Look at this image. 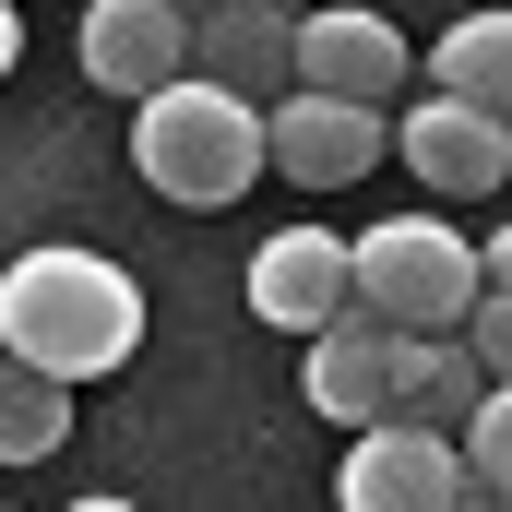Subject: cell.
<instances>
[{
  "instance_id": "obj_1",
  "label": "cell",
  "mask_w": 512,
  "mask_h": 512,
  "mask_svg": "<svg viewBox=\"0 0 512 512\" xmlns=\"http://www.w3.org/2000/svg\"><path fill=\"white\" fill-rule=\"evenodd\" d=\"M131 346H143V286L108 251H24L0 274V358L12 370H48V382H108Z\"/></svg>"
},
{
  "instance_id": "obj_2",
  "label": "cell",
  "mask_w": 512,
  "mask_h": 512,
  "mask_svg": "<svg viewBox=\"0 0 512 512\" xmlns=\"http://www.w3.org/2000/svg\"><path fill=\"white\" fill-rule=\"evenodd\" d=\"M131 167H143L167 203H203V215H215V203H239L262 167H274V108L203 84V72H179L167 96L131 108Z\"/></svg>"
},
{
  "instance_id": "obj_3",
  "label": "cell",
  "mask_w": 512,
  "mask_h": 512,
  "mask_svg": "<svg viewBox=\"0 0 512 512\" xmlns=\"http://www.w3.org/2000/svg\"><path fill=\"white\" fill-rule=\"evenodd\" d=\"M477 298H489V251L453 239L441 215H382L358 239V310H382L393 334H453L477 322Z\"/></svg>"
},
{
  "instance_id": "obj_4",
  "label": "cell",
  "mask_w": 512,
  "mask_h": 512,
  "mask_svg": "<svg viewBox=\"0 0 512 512\" xmlns=\"http://www.w3.org/2000/svg\"><path fill=\"white\" fill-rule=\"evenodd\" d=\"M417 370H429V334H393L382 310H346L334 334H310L298 393H310V417H334V429H393L405 393H417Z\"/></svg>"
},
{
  "instance_id": "obj_5",
  "label": "cell",
  "mask_w": 512,
  "mask_h": 512,
  "mask_svg": "<svg viewBox=\"0 0 512 512\" xmlns=\"http://www.w3.org/2000/svg\"><path fill=\"white\" fill-rule=\"evenodd\" d=\"M334 512H465V441L441 429H358V453L334 465Z\"/></svg>"
},
{
  "instance_id": "obj_6",
  "label": "cell",
  "mask_w": 512,
  "mask_h": 512,
  "mask_svg": "<svg viewBox=\"0 0 512 512\" xmlns=\"http://www.w3.org/2000/svg\"><path fill=\"white\" fill-rule=\"evenodd\" d=\"M251 310L274 334H334V322L358 310V239H334V227H274L251 251Z\"/></svg>"
},
{
  "instance_id": "obj_7",
  "label": "cell",
  "mask_w": 512,
  "mask_h": 512,
  "mask_svg": "<svg viewBox=\"0 0 512 512\" xmlns=\"http://www.w3.org/2000/svg\"><path fill=\"white\" fill-rule=\"evenodd\" d=\"M191 72V12L179 0H84V84L96 96H167Z\"/></svg>"
},
{
  "instance_id": "obj_8",
  "label": "cell",
  "mask_w": 512,
  "mask_h": 512,
  "mask_svg": "<svg viewBox=\"0 0 512 512\" xmlns=\"http://www.w3.org/2000/svg\"><path fill=\"white\" fill-rule=\"evenodd\" d=\"M298 24H310V12L227 0V12H203V24H191V72H203V84H227V96H251V108H286V96H298Z\"/></svg>"
},
{
  "instance_id": "obj_9",
  "label": "cell",
  "mask_w": 512,
  "mask_h": 512,
  "mask_svg": "<svg viewBox=\"0 0 512 512\" xmlns=\"http://www.w3.org/2000/svg\"><path fill=\"white\" fill-rule=\"evenodd\" d=\"M393 155H405L441 203H465V191H501L512 179V120L465 108V96H417V108L393 120Z\"/></svg>"
},
{
  "instance_id": "obj_10",
  "label": "cell",
  "mask_w": 512,
  "mask_h": 512,
  "mask_svg": "<svg viewBox=\"0 0 512 512\" xmlns=\"http://www.w3.org/2000/svg\"><path fill=\"white\" fill-rule=\"evenodd\" d=\"M393 84H405V36H393V12H310L298 24V96H346V108H393Z\"/></svg>"
},
{
  "instance_id": "obj_11",
  "label": "cell",
  "mask_w": 512,
  "mask_h": 512,
  "mask_svg": "<svg viewBox=\"0 0 512 512\" xmlns=\"http://www.w3.org/2000/svg\"><path fill=\"white\" fill-rule=\"evenodd\" d=\"M382 167V108H346V96H286L274 108V179L298 191H346Z\"/></svg>"
},
{
  "instance_id": "obj_12",
  "label": "cell",
  "mask_w": 512,
  "mask_h": 512,
  "mask_svg": "<svg viewBox=\"0 0 512 512\" xmlns=\"http://www.w3.org/2000/svg\"><path fill=\"white\" fill-rule=\"evenodd\" d=\"M429 96H465V108L512 120V12H465V24L429 48Z\"/></svg>"
},
{
  "instance_id": "obj_13",
  "label": "cell",
  "mask_w": 512,
  "mask_h": 512,
  "mask_svg": "<svg viewBox=\"0 0 512 512\" xmlns=\"http://www.w3.org/2000/svg\"><path fill=\"white\" fill-rule=\"evenodd\" d=\"M489 405V358L465 346V334H429V370L405 393V429H441V441H465V417Z\"/></svg>"
},
{
  "instance_id": "obj_14",
  "label": "cell",
  "mask_w": 512,
  "mask_h": 512,
  "mask_svg": "<svg viewBox=\"0 0 512 512\" xmlns=\"http://www.w3.org/2000/svg\"><path fill=\"white\" fill-rule=\"evenodd\" d=\"M60 441H72V382L0 358V465H48Z\"/></svg>"
},
{
  "instance_id": "obj_15",
  "label": "cell",
  "mask_w": 512,
  "mask_h": 512,
  "mask_svg": "<svg viewBox=\"0 0 512 512\" xmlns=\"http://www.w3.org/2000/svg\"><path fill=\"white\" fill-rule=\"evenodd\" d=\"M465 489L512 501V382H489V405L465 417Z\"/></svg>"
},
{
  "instance_id": "obj_16",
  "label": "cell",
  "mask_w": 512,
  "mask_h": 512,
  "mask_svg": "<svg viewBox=\"0 0 512 512\" xmlns=\"http://www.w3.org/2000/svg\"><path fill=\"white\" fill-rule=\"evenodd\" d=\"M465 346L489 358V382H512V298H501V286L477 298V322H465Z\"/></svg>"
},
{
  "instance_id": "obj_17",
  "label": "cell",
  "mask_w": 512,
  "mask_h": 512,
  "mask_svg": "<svg viewBox=\"0 0 512 512\" xmlns=\"http://www.w3.org/2000/svg\"><path fill=\"white\" fill-rule=\"evenodd\" d=\"M489 286H501V298H512V227H501V239H489Z\"/></svg>"
},
{
  "instance_id": "obj_18",
  "label": "cell",
  "mask_w": 512,
  "mask_h": 512,
  "mask_svg": "<svg viewBox=\"0 0 512 512\" xmlns=\"http://www.w3.org/2000/svg\"><path fill=\"white\" fill-rule=\"evenodd\" d=\"M12 60H24V24H12V0H0V72H12Z\"/></svg>"
},
{
  "instance_id": "obj_19",
  "label": "cell",
  "mask_w": 512,
  "mask_h": 512,
  "mask_svg": "<svg viewBox=\"0 0 512 512\" xmlns=\"http://www.w3.org/2000/svg\"><path fill=\"white\" fill-rule=\"evenodd\" d=\"M465 512H512V501H489V489H465Z\"/></svg>"
},
{
  "instance_id": "obj_20",
  "label": "cell",
  "mask_w": 512,
  "mask_h": 512,
  "mask_svg": "<svg viewBox=\"0 0 512 512\" xmlns=\"http://www.w3.org/2000/svg\"><path fill=\"white\" fill-rule=\"evenodd\" d=\"M72 512H131V501H108V489H96V501H72Z\"/></svg>"
},
{
  "instance_id": "obj_21",
  "label": "cell",
  "mask_w": 512,
  "mask_h": 512,
  "mask_svg": "<svg viewBox=\"0 0 512 512\" xmlns=\"http://www.w3.org/2000/svg\"><path fill=\"white\" fill-rule=\"evenodd\" d=\"M179 12H191V24H203V12H227V0H179Z\"/></svg>"
},
{
  "instance_id": "obj_22",
  "label": "cell",
  "mask_w": 512,
  "mask_h": 512,
  "mask_svg": "<svg viewBox=\"0 0 512 512\" xmlns=\"http://www.w3.org/2000/svg\"><path fill=\"white\" fill-rule=\"evenodd\" d=\"M274 12H310V0H274Z\"/></svg>"
}]
</instances>
